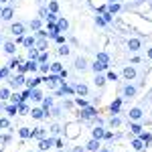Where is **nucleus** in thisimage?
Wrapping results in <instances>:
<instances>
[{
	"mask_svg": "<svg viewBox=\"0 0 152 152\" xmlns=\"http://www.w3.org/2000/svg\"><path fill=\"white\" fill-rule=\"evenodd\" d=\"M95 24H97V26H105L104 16H95Z\"/></svg>",
	"mask_w": 152,
	"mask_h": 152,
	"instance_id": "3c124183",
	"label": "nucleus"
},
{
	"mask_svg": "<svg viewBox=\"0 0 152 152\" xmlns=\"http://www.w3.org/2000/svg\"><path fill=\"white\" fill-rule=\"evenodd\" d=\"M73 152H85V150H83L81 146H77V148H73Z\"/></svg>",
	"mask_w": 152,
	"mask_h": 152,
	"instance_id": "13d9d810",
	"label": "nucleus"
},
{
	"mask_svg": "<svg viewBox=\"0 0 152 152\" xmlns=\"http://www.w3.org/2000/svg\"><path fill=\"white\" fill-rule=\"evenodd\" d=\"M75 69L77 71H85L87 69V61H85L83 57H77L75 59Z\"/></svg>",
	"mask_w": 152,
	"mask_h": 152,
	"instance_id": "f8f14e48",
	"label": "nucleus"
},
{
	"mask_svg": "<svg viewBox=\"0 0 152 152\" xmlns=\"http://www.w3.org/2000/svg\"><path fill=\"white\" fill-rule=\"evenodd\" d=\"M104 134H105V130L102 128V126H95L94 132H91V136H94L95 140H102V138H104Z\"/></svg>",
	"mask_w": 152,
	"mask_h": 152,
	"instance_id": "dca6fc26",
	"label": "nucleus"
},
{
	"mask_svg": "<svg viewBox=\"0 0 152 152\" xmlns=\"http://www.w3.org/2000/svg\"><path fill=\"white\" fill-rule=\"evenodd\" d=\"M51 146H55V138H41L39 140V150H49Z\"/></svg>",
	"mask_w": 152,
	"mask_h": 152,
	"instance_id": "7ed1b4c3",
	"label": "nucleus"
},
{
	"mask_svg": "<svg viewBox=\"0 0 152 152\" xmlns=\"http://www.w3.org/2000/svg\"><path fill=\"white\" fill-rule=\"evenodd\" d=\"M39 69V61H35V59H28V61H24V63H20V67H18V71L20 73H26V71H35Z\"/></svg>",
	"mask_w": 152,
	"mask_h": 152,
	"instance_id": "f257e3e1",
	"label": "nucleus"
},
{
	"mask_svg": "<svg viewBox=\"0 0 152 152\" xmlns=\"http://www.w3.org/2000/svg\"><path fill=\"white\" fill-rule=\"evenodd\" d=\"M138 138H140L144 144H152V134H144V132H142V134H138Z\"/></svg>",
	"mask_w": 152,
	"mask_h": 152,
	"instance_id": "c756f323",
	"label": "nucleus"
},
{
	"mask_svg": "<svg viewBox=\"0 0 152 152\" xmlns=\"http://www.w3.org/2000/svg\"><path fill=\"white\" fill-rule=\"evenodd\" d=\"M49 12H55L57 14V10H59V4H57V0H49V8H47Z\"/></svg>",
	"mask_w": 152,
	"mask_h": 152,
	"instance_id": "2f4dec72",
	"label": "nucleus"
},
{
	"mask_svg": "<svg viewBox=\"0 0 152 152\" xmlns=\"http://www.w3.org/2000/svg\"><path fill=\"white\" fill-rule=\"evenodd\" d=\"M61 152H63V150H61Z\"/></svg>",
	"mask_w": 152,
	"mask_h": 152,
	"instance_id": "e2e57ef3",
	"label": "nucleus"
},
{
	"mask_svg": "<svg viewBox=\"0 0 152 152\" xmlns=\"http://www.w3.org/2000/svg\"><path fill=\"white\" fill-rule=\"evenodd\" d=\"M39 69L43 71V73H49V71H51V65H47V63H41V65H39Z\"/></svg>",
	"mask_w": 152,
	"mask_h": 152,
	"instance_id": "09e8293b",
	"label": "nucleus"
},
{
	"mask_svg": "<svg viewBox=\"0 0 152 152\" xmlns=\"http://www.w3.org/2000/svg\"><path fill=\"white\" fill-rule=\"evenodd\" d=\"M57 26H59V31H61V33H65V31L69 28V23H67L65 18H57Z\"/></svg>",
	"mask_w": 152,
	"mask_h": 152,
	"instance_id": "4be33fe9",
	"label": "nucleus"
},
{
	"mask_svg": "<svg viewBox=\"0 0 152 152\" xmlns=\"http://www.w3.org/2000/svg\"><path fill=\"white\" fill-rule=\"evenodd\" d=\"M12 14H14V10H12L10 6H6L4 10H0V16H2V20H10Z\"/></svg>",
	"mask_w": 152,
	"mask_h": 152,
	"instance_id": "4468645a",
	"label": "nucleus"
},
{
	"mask_svg": "<svg viewBox=\"0 0 152 152\" xmlns=\"http://www.w3.org/2000/svg\"><path fill=\"white\" fill-rule=\"evenodd\" d=\"M130 132L138 136V134H142V126L140 124H130Z\"/></svg>",
	"mask_w": 152,
	"mask_h": 152,
	"instance_id": "f704fd0d",
	"label": "nucleus"
},
{
	"mask_svg": "<svg viewBox=\"0 0 152 152\" xmlns=\"http://www.w3.org/2000/svg\"><path fill=\"white\" fill-rule=\"evenodd\" d=\"M10 102H12L14 105L23 104V95H20V94H12V95H10Z\"/></svg>",
	"mask_w": 152,
	"mask_h": 152,
	"instance_id": "72a5a7b5",
	"label": "nucleus"
},
{
	"mask_svg": "<svg viewBox=\"0 0 152 152\" xmlns=\"http://www.w3.org/2000/svg\"><path fill=\"white\" fill-rule=\"evenodd\" d=\"M91 69H94L95 73H99V71H104V69H107V67H105L104 63H99V61H95L94 65H91Z\"/></svg>",
	"mask_w": 152,
	"mask_h": 152,
	"instance_id": "4c0bfd02",
	"label": "nucleus"
},
{
	"mask_svg": "<svg viewBox=\"0 0 152 152\" xmlns=\"http://www.w3.org/2000/svg\"><path fill=\"white\" fill-rule=\"evenodd\" d=\"M51 132H53V134H59V132H61V128L55 124V126H51Z\"/></svg>",
	"mask_w": 152,
	"mask_h": 152,
	"instance_id": "6e6d98bb",
	"label": "nucleus"
},
{
	"mask_svg": "<svg viewBox=\"0 0 152 152\" xmlns=\"http://www.w3.org/2000/svg\"><path fill=\"white\" fill-rule=\"evenodd\" d=\"M24 83H26L24 75H23V73H18V75H14L10 81H8V85H10V87H20V85H24Z\"/></svg>",
	"mask_w": 152,
	"mask_h": 152,
	"instance_id": "20e7f679",
	"label": "nucleus"
},
{
	"mask_svg": "<svg viewBox=\"0 0 152 152\" xmlns=\"http://www.w3.org/2000/svg\"><path fill=\"white\" fill-rule=\"evenodd\" d=\"M18 134H20V138H33V132H31L28 128H20Z\"/></svg>",
	"mask_w": 152,
	"mask_h": 152,
	"instance_id": "473e14b6",
	"label": "nucleus"
},
{
	"mask_svg": "<svg viewBox=\"0 0 152 152\" xmlns=\"http://www.w3.org/2000/svg\"><path fill=\"white\" fill-rule=\"evenodd\" d=\"M75 134H77V126L73 124V126H69V132H67V136H69V138H73Z\"/></svg>",
	"mask_w": 152,
	"mask_h": 152,
	"instance_id": "49530a36",
	"label": "nucleus"
},
{
	"mask_svg": "<svg viewBox=\"0 0 152 152\" xmlns=\"http://www.w3.org/2000/svg\"><path fill=\"white\" fill-rule=\"evenodd\" d=\"M132 148H134V150H138V152H140L142 148H144V142H142L140 138H134V140H132Z\"/></svg>",
	"mask_w": 152,
	"mask_h": 152,
	"instance_id": "a878e982",
	"label": "nucleus"
},
{
	"mask_svg": "<svg viewBox=\"0 0 152 152\" xmlns=\"http://www.w3.org/2000/svg\"><path fill=\"white\" fill-rule=\"evenodd\" d=\"M31 99H33V102H41V99H43V91H41L39 87H33V89H31Z\"/></svg>",
	"mask_w": 152,
	"mask_h": 152,
	"instance_id": "9b49d317",
	"label": "nucleus"
},
{
	"mask_svg": "<svg viewBox=\"0 0 152 152\" xmlns=\"http://www.w3.org/2000/svg\"><path fill=\"white\" fill-rule=\"evenodd\" d=\"M55 41H57L59 45H65V37H63V35H57V37H55Z\"/></svg>",
	"mask_w": 152,
	"mask_h": 152,
	"instance_id": "603ef678",
	"label": "nucleus"
},
{
	"mask_svg": "<svg viewBox=\"0 0 152 152\" xmlns=\"http://www.w3.org/2000/svg\"><path fill=\"white\" fill-rule=\"evenodd\" d=\"M140 118H142L140 107H132V110H130V120H140Z\"/></svg>",
	"mask_w": 152,
	"mask_h": 152,
	"instance_id": "6ab92c4d",
	"label": "nucleus"
},
{
	"mask_svg": "<svg viewBox=\"0 0 152 152\" xmlns=\"http://www.w3.org/2000/svg\"><path fill=\"white\" fill-rule=\"evenodd\" d=\"M6 75H8V67H2V69H0V79L6 77Z\"/></svg>",
	"mask_w": 152,
	"mask_h": 152,
	"instance_id": "5fc2aeb1",
	"label": "nucleus"
},
{
	"mask_svg": "<svg viewBox=\"0 0 152 152\" xmlns=\"http://www.w3.org/2000/svg\"><path fill=\"white\" fill-rule=\"evenodd\" d=\"M57 53H59V55H69V47H67V45H61Z\"/></svg>",
	"mask_w": 152,
	"mask_h": 152,
	"instance_id": "c03bdc74",
	"label": "nucleus"
},
{
	"mask_svg": "<svg viewBox=\"0 0 152 152\" xmlns=\"http://www.w3.org/2000/svg\"><path fill=\"white\" fill-rule=\"evenodd\" d=\"M128 49L132 51V53H136V51L140 49V41H138V39H130L128 41Z\"/></svg>",
	"mask_w": 152,
	"mask_h": 152,
	"instance_id": "f3484780",
	"label": "nucleus"
},
{
	"mask_svg": "<svg viewBox=\"0 0 152 152\" xmlns=\"http://www.w3.org/2000/svg\"><path fill=\"white\" fill-rule=\"evenodd\" d=\"M10 97V87H2L0 89V99H8Z\"/></svg>",
	"mask_w": 152,
	"mask_h": 152,
	"instance_id": "58836bf2",
	"label": "nucleus"
},
{
	"mask_svg": "<svg viewBox=\"0 0 152 152\" xmlns=\"http://www.w3.org/2000/svg\"><path fill=\"white\" fill-rule=\"evenodd\" d=\"M33 136L39 138V140H41V138H45V128H35V130H33Z\"/></svg>",
	"mask_w": 152,
	"mask_h": 152,
	"instance_id": "c9c22d12",
	"label": "nucleus"
},
{
	"mask_svg": "<svg viewBox=\"0 0 152 152\" xmlns=\"http://www.w3.org/2000/svg\"><path fill=\"white\" fill-rule=\"evenodd\" d=\"M107 81H118V73H114V71H107V77H105Z\"/></svg>",
	"mask_w": 152,
	"mask_h": 152,
	"instance_id": "37998d69",
	"label": "nucleus"
},
{
	"mask_svg": "<svg viewBox=\"0 0 152 152\" xmlns=\"http://www.w3.org/2000/svg\"><path fill=\"white\" fill-rule=\"evenodd\" d=\"M124 95H126V97H134V95H136V87H134V85H126V87H124Z\"/></svg>",
	"mask_w": 152,
	"mask_h": 152,
	"instance_id": "5701e85b",
	"label": "nucleus"
},
{
	"mask_svg": "<svg viewBox=\"0 0 152 152\" xmlns=\"http://www.w3.org/2000/svg\"><path fill=\"white\" fill-rule=\"evenodd\" d=\"M120 124H122V120H120V118H112V120H110V126H112V128H118V126H120Z\"/></svg>",
	"mask_w": 152,
	"mask_h": 152,
	"instance_id": "a19ab883",
	"label": "nucleus"
},
{
	"mask_svg": "<svg viewBox=\"0 0 152 152\" xmlns=\"http://www.w3.org/2000/svg\"><path fill=\"white\" fill-rule=\"evenodd\" d=\"M37 51H41V53H43V51H47V47H49V43L47 41H45V39H41V41H37Z\"/></svg>",
	"mask_w": 152,
	"mask_h": 152,
	"instance_id": "7c9ffc66",
	"label": "nucleus"
},
{
	"mask_svg": "<svg viewBox=\"0 0 152 152\" xmlns=\"http://www.w3.org/2000/svg\"><path fill=\"white\" fill-rule=\"evenodd\" d=\"M4 51H6L8 55H14V51H16V45H14L12 41H6V43H4Z\"/></svg>",
	"mask_w": 152,
	"mask_h": 152,
	"instance_id": "412c9836",
	"label": "nucleus"
},
{
	"mask_svg": "<svg viewBox=\"0 0 152 152\" xmlns=\"http://www.w3.org/2000/svg\"><path fill=\"white\" fill-rule=\"evenodd\" d=\"M47 33H49L51 39H55V37L61 33V31H59V26H57V23H47Z\"/></svg>",
	"mask_w": 152,
	"mask_h": 152,
	"instance_id": "0eeeda50",
	"label": "nucleus"
},
{
	"mask_svg": "<svg viewBox=\"0 0 152 152\" xmlns=\"http://www.w3.org/2000/svg\"><path fill=\"white\" fill-rule=\"evenodd\" d=\"M6 114H8V116H16V114H18V110H16V105H14V104L6 105Z\"/></svg>",
	"mask_w": 152,
	"mask_h": 152,
	"instance_id": "ea45409f",
	"label": "nucleus"
},
{
	"mask_svg": "<svg viewBox=\"0 0 152 152\" xmlns=\"http://www.w3.org/2000/svg\"><path fill=\"white\" fill-rule=\"evenodd\" d=\"M23 45L26 49H33L37 45V39H35V37H23Z\"/></svg>",
	"mask_w": 152,
	"mask_h": 152,
	"instance_id": "ddd939ff",
	"label": "nucleus"
},
{
	"mask_svg": "<svg viewBox=\"0 0 152 152\" xmlns=\"http://www.w3.org/2000/svg\"><path fill=\"white\" fill-rule=\"evenodd\" d=\"M75 94H79L81 97H85V95L89 94V87H87L85 83H77V85H75Z\"/></svg>",
	"mask_w": 152,
	"mask_h": 152,
	"instance_id": "6e6552de",
	"label": "nucleus"
},
{
	"mask_svg": "<svg viewBox=\"0 0 152 152\" xmlns=\"http://www.w3.org/2000/svg\"><path fill=\"white\" fill-rule=\"evenodd\" d=\"M94 118H95V110H94V107L87 105V107H83V110H81V120H94Z\"/></svg>",
	"mask_w": 152,
	"mask_h": 152,
	"instance_id": "423d86ee",
	"label": "nucleus"
},
{
	"mask_svg": "<svg viewBox=\"0 0 152 152\" xmlns=\"http://www.w3.org/2000/svg\"><path fill=\"white\" fill-rule=\"evenodd\" d=\"M102 148V144H99V140H95V138H91V140L87 142V150L89 152H97Z\"/></svg>",
	"mask_w": 152,
	"mask_h": 152,
	"instance_id": "1a4fd4ad",
	"label": "nucleus"
},
{
	"mask_svg": "<svg viewBox=\"0 0 152 152\" xmlns=\"http://www.w3.org/2000/svg\"><path fill=\"white\" fill-rule=\"evenodd\" d=\"M148 57H150V59H152V49H148Z\"/></svg>",
	"mask_w": 152,
	"mask_h": 152,
	"instance_id": "bf43d9fd",
	"label": "nucleus"
},
{
	"mask_svg": "<svg viewBox=\"0 0 152 152\" xmlns=\"http://www.w3.org/2000/svg\"><path fill=\"white\" fill-rule=\"evenodd\" d=\"M95 61H99V63H104L105 67H110V55L104 53V51H102V53H97V59H95Z\"/></svg>",
	"mask_w": 152,
	"mask_h": 152,
	"instance_id": "2eb2a0df",
	"label": "nucleus"
},
{
	"mask_svg": "<svg viewBox=\"0 0 152 152\" xmlns=\"http://www.w3.org/2000/svg\"><path fill=\"white\" fill-rule=\"evenodd\" d=\"M41 102H43V110H45V112H51V107H53V99H51V97H43Z\"/></svg>",
	"mask_w": 152,
	"mask_h": 152,
	"instance_id": "b1692460",
	"label": "nucleus"
},
{
	"mask_svg": "<svg viewBox=\"0 0 152 152\" xmlns=\"http://www.w3.org/2000/svg\"><path fill=\"white\" fill-rule=\"evenodd\" d=\"M120 107H122V99L118 97V99H114V102H112L110 110H112V114H118V112H120Z\"/></svg>",
	"mask_w": 152,
	"mask_h": 152,
	"instance_id": "aec40b11",
	"label": "nucleus"
},
{
	"mask_svg": "<svg viewBox=\"0 0 152 152\" xmlns=\"http://www.w3.org/2000/svg\"><path fill=\"white\" fill-rule=\"evenodd\" d=\"M31 28H33V31H39V28H41V20H39V18H35V20L31 23Z\"/></svg>",
	"mask_w": 152,
	"mask_h": 152,
	"instance_id": "de8ad7c7",
	"label": "nucleus"
},
{
	"mask_svg": "<svg viewBox=\"0 0 152 152\" xmlns=\"http://www.w3.org/2000/svg\"><path fill=\"white\" fill-rule=\"evenodd\" d=\"M63 71V65L61 63H51V71L49 73H61Z\"/></svg>",
	"mask_w": 152,
	"mask_h": 152,
	"instance_id": "e433bc0d",
	"label": "nucleus"
},
{
	"mask_svg": "<svg viewBox=\"0 0 152 152\" xmlns=\"http://www.w3.org/2000/svg\"><path fill=\"white\" fill-rule=\"evenodd\" d=\"M105 81H107V79H105L104 75H97V73H95V79H94V83L97 85V87H104V85H105Z\"/></svg>",
	"mask_w": 152,
	"mask_h": 152,
	"instance_id": "bb28decb",
	"label": "nucleus"
},
{
	"mask_svg": "<svg viewBox=\"0 0 152 152\" xmlns=\"http://www.w3.org/2000/svg\"><path fill=\"white\" fill-rule=\"evenodd\" d=\"M10 33H12L14 37H23V35H24V24H20V23H14V24L10 26Z\"/></svg>",
	"mask_w": 152,
	"mask_h": 152,
	"instance_id": "39448f33",
	"label": "nucleus"
},
{
	"mask_svg": "<svg viewBox=\"0 0 152 152\" xmlns=\"http://www.w3.org/2000/svg\"><path fill=\"white\" fill-rule=\"evenodd\" d=\"M28 59H39V51H37V49H28Z\"/></svg>",
	"mask_w": 152,
	"mask_h": 152,
	"instance_id": "79ce46f5",
	"label": "nucleus"
},
{
	"mask_svg": "<svg viewBox=\"0 0 152 152\" xmlns=\"http://www.w3.org/2000/svg\"><path fill=\"white\" fill-rule=\"evenodd\" d=\"M104 138H105V140H112V138H114V134H112V132H105Z\"/></svg>",
	"mask_w": 152,
	"mask_h": 152,
	"instance_id": "4d7b16f0",
	"label": "nucleus"
},
{
	"mask_svg": "<svg viewBox=\"0 0 152 152\" xmlns=\"http://www.w3.org/2000/svg\"><path fill=\"white\" fill-rule=\"evenodd\" d=\"M28 114L35 118V120H45V118H49V112H45L43 107H33Z\"/></svg>",
	"mask_w": 152,
	"mask_h": 152,
	"instance_id": "f03ea898",
	"label": "nucleus"
},
{
	"mask_svg": "<svg viewBox=\"0 0 152 152\" xmlns=\"http://www.w3.org/2000/svg\"><path fill=\"white\" fill-rule=\"evenodd\" d=\"M0 128H8V120L6 118H0Z\"/></svg>",
	"mask_w": 152,
	"mask_h": 152,
	"instance_id": "864d4df0",
	"label": "nucleus"
},
{
	"mask_svg": "<svg viewBox=\"0 0 152 152\" xmlns=\"http://www.w3.org/2000/svg\"><path fill=\"white\" fill-rule=\"evenodd\" d=\"M75 104L79 105V107H87V102H85V99H81V97H75Z\"/></svg>",
	"mask_w": 152,
	"mask_h": 152,
	"instance_id": "8fccbe9b",
	"label": "nucleus"
},
{
	"mask_svg": "<svg viewBox=\"0 0 152 152\" xmlns=\"http://www.w3.org/2000/svg\"><path fill=\"white\" fill-rule=\"evenodd\" d=\"M39 2H43V0H39Z\"/></svg>",
	"mask_w": 152,
	"mask_h": 152,
	"instance_id": "680f3d73",
	"label": "nucleus"
},
{
	"mask_svg": "<svg viewBox=\"0 0 152 152\" xmlns=\"http://www.w3.org/2000/svg\"><path fill=\"white\" fill-rule=\"evenodd\" d=\"M37 61H39V63H47V61H49V55L45 53V51H43V53L39 55V59H37Z\"/></svg>",
	"mask_w": 152,
	"mask_h": 152,
	"instance_id": "a18cd8bd",
	"label": "nucleus"
},
{
	"mask_svg": "<svg viewBox=\"0 0 152 152\" xmlns=\"http://www.w3.org/2000/svg\"><path fill=\"white\" fill-rule=\"evenodd\" d=\"M16 110H18V114H20V116H24V114H28V112H31V110H28V105L24 104V102L16 105Z\"/></svg>",
	"mask_w": 152,
	"mask_h": 152,
	"instance_id": "cd10ccee",
	"label": "nucleus"
},
{
	"mask_svg": "<svg viewBox=\"0 0 152 152\" xmlns=\"http://www.w3.org/2000/svg\"><path fill=\"white\" fill-rule=\"evenodd\" d=\"M124 77H126L128 81H132V79H136V69H134L132 65H130V67H126V69H124Z\"/></svg>",
	"mask_w": 152,
	"mask_h": 152,
	"instance_id": "9d476101",
	"label": "nucleus"
},
{
	"mask_svg": "<svg viewBox=\"0 0 152 152\" xmlns=\"http://www.w3.org/2000/svg\"><path fill=\"white\" fill-rule=\"evenodd\" d=\"M41 83H43L41 77H33V79H28V81H26V87H28V89H33V87H39Z\"/></svg>",
	"mask_w": 152,
	"mask_h": 152,
	"instance_id": "a211bd4d",
	"label": "nucleus"
},
{
	"mask_svg": "<svg viewBox=\"0 0 152 152\" xmlns=\"http://www.w3.org/2000/svg\"><path fill=\"white\" fill-rule=\"evenodd\" d=\"M120 8H122V6H120V2H112V4H107V12H110V14H116Z\"/></svg>",
	"mask_w": 152,
	"mask_h": 152,
	"instance_id": "393cba45",
	"label": "nucleus"
},
{
	"mask_svg": "<svg viewBox=\"0 0 152 152\" xmlns=\"http://www.w3.org/2000/svg\"><path fill=\"white\" fill-rule=\"evenodd\" d=\"M20 63H23L20 59H10V63H8L6 67H8V69H18V67H20Z\"/></svg>",
	"mask_w": 152,
	"mask_h": 152,
	"instance_id": "c85d7f7f",
	"label": "nucleus"
},
{
	"mask_svg": "<svg viewBox=\"0 0 152 152\" xmlns=\"http://www.w3.org/2000/svg\"><path fill=\"white\" fill-rule=\"evenodd\" d=\"M112 2H118V0H107V4H112Z\"/></svg>",
	"mask_w": 152,
	"mask_h": 152,
	"instance_id": "052dcab7",
	"label": "nucleus"
}]
</instances>
